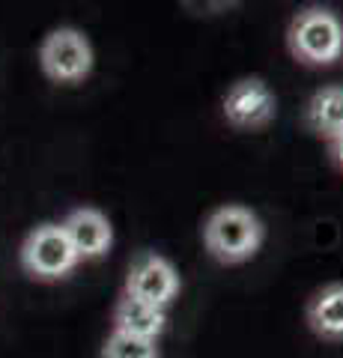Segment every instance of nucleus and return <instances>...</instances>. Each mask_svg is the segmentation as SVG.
<instances>
[{"mask_svg": "<svg viewBox=\"0 0 343 358\" xmlns=\"http://www.w3.org/2000/svg\"><path fill=\"white\" fill-rule=\"evenodd\" d=\"M221 117L236 131H260L278 117V99L263 78H239L221 99Z\"/></svg>", "mask_w": 343, "mask_h": 358, "instance_id": "nucleus-6", "label": "nucleus"}, {"mask_svg": "<svg viewBox=\"0 0 343 358\" xmlns=\"http://www.w3.org/2000/svg\"><path fill=\"white\" fill-rule=\"evenodd\" d=\"M286 48L302 66H335L343 57V21L328 6H305L286 27Z\"/></svg>", "mask_w": 343, "mask_h": 358, "instance_id": "nucleus-2", "label": "nucleus"}, {"mask_svg": "<svg viewBox=\"0 0 343 358\" xmlns=\"http://www.w3.org/2000/svg\"><path fill=\"white\" fill-rule=\"evenodd\" d=\"M180 289H182L180 272H176V266L168 257L159 251H138V257L129 266L123 296L143 301L149 308L168 310L180 299Z\"/></svg>", "mask_w": 343, "mask_h": 358, "instance_id": "nucleus-3", "label": "nucleus"}, {"mask_svg": "<svg viewBox=\"0 0 343 358\" xmlns=\"http://www.w3.org/2000/svg\"><path fill=\"white\" fill-rule=\"evenodd\" d=\"M305 322L323 343H343V281L319 287L307 299Z\"/></svg>", "mask_w": 343, "mask_h": 358, "instance_id": "nucleus-8", "label": "nucleus"}, {"mask_svg": "<svg viewBox=\"0 0 343 358\" xmlns=\"http://www.w3.org/2000/svg\"><path fill=\"white\" fill-rule=\"evenodd\" d=\"M203 248L221 266H242L257 257L265 239L260 215L242 203H224L203 221Z\"/></svg>", "mask_w": 343, "mask_h": 358, "instance_id": "nucleus-1", "label": "nucleus"}, {"mask_svg": "<svg viewBox=\"0 0 343 358\" xmlns=\"http://www.w3.org/2000/svg\"><path fill=\"white\" fill-rule=\"evenodd\" d=\"M326 150H328V162L343 173V134H340V138H335V141H328Z\"/></svg>", "mask_w": 343, "mask_h": 358, "instance_id": "nucleus-12", "label": "nucleus"}, {"mask_svg": "<svg viewBox=\"0 0 343 358\" xmlns=\"http://www.w3.org/2000/svg\"><path fill=\"white\" fill-rule=\"evenodd\" d=\"M102 358H159V343L131 338L123 331H110L102 346Z\"/></svg>", "mask_w": 343, "mask_h": 358, "instance_id": "nucleus-11", "label": "nucleus"}, {"mask_svg": "<svg viewBox=\"0 0 343 358\" xmlns=\"http://www.w3.org/2000/svg\"><path fill=\"white\" fill-rule=\"evenodd\" d=\"M168 329V310L149 308L143 301H135L129 296H119L114 305V331L131 334L143 341H159Z\"/></svg>", "mask_w": 343, "mask_h": 358, "instance_id": "nucleus-10", "label": "nucleus"}, {"mask_svg": "<svg viewBox=\"0 0 343 358\" xmlns=\"http://www.w3.org/2000/svg\"><path fill=\"white\" fill-rule=\"evenodd\" d=\"M78 263V254L60 224H39L21 245V266L39 281H60Z\"/></svg>", "mask_w": 343, "mask_h": 358, "instance_id": "nucleus-5", "label": "nucleus"}, {"mask_svg": "<svg viewBox=\"0 0 343 358\" xmlns=\"http://www.w3.org/2000/svg\"><path fill=\"white\" fill-rule=\"evenodd\" d=\"M305 126L319 141H335L343 134V84H326L305 105Z\"/></svg>", "mask_w": 343, "mask_h": 358, "instance_id": "nucleus-9", "label": "nucleus"}, {"mask_svg": "<svg viewBox=\"0 0 343 358\" xmlns=\"http://www.w3.org/2000/svg\"><path fill=\"white\" fill-rule=\"evenodd\" d=\"M39 66L51 81L78 84L93 69V45L75 27H57L42 39Z\"/></svg>", "mask_w": 343, "mask_h": 358, "instance_id": "nucleus-4", "label": "nucleus"}, {"mask_svg": "<svg viewBox=\"0 0 343 358\" xmlns=\"http://www.w3.org/2000/svg\"><path fill=\"white\" fill-rule=\"evenodd\" d=\"M66 239L72 242L78 260H98L110 251L114 245V227L102 209L96 206H81V209H72L66 221L60 224Z\"/></svg>", "mask_w": 343, "mask_h": 358, "instance_id": "nucleus-7", "label": "nucleus"}]
</instances>
